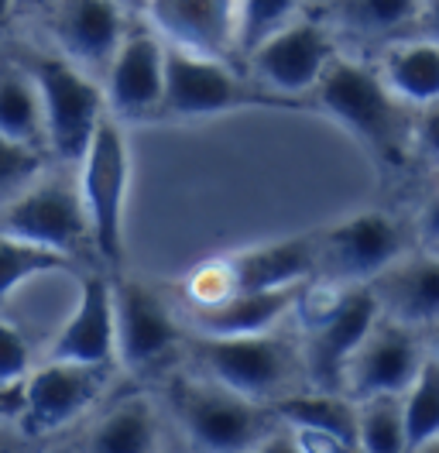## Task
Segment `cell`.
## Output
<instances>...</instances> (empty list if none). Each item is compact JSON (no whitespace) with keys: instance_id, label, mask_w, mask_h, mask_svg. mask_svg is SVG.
Here are the masks:
<instances>
[{"instance_id":"cell-23","label":"cell","mask_w":439,"mask_h":453,"mask_svg":"<svg viewBox=\"0 0 439 453\" xmlns=\"http://www.w3.org/2000/svg\"><path fill=\"white\" fill-rule=\"evenodd\" d=\"M272 405L285 429H323L329 436H336L347 450H357V398H350L347 392L296 388Z\"/></svg>"},{"instance_id":"cell-38","label":"cell","mask_w":439,"mask_h":453,"mask_svg":"<svg viewBox=\"0 0 439 453\" xmlns=\"http://www.w3.org/2000/svg\"><path fill=\"white\" fill-rule=\"evenodd\" d=\"M18 18V0H0V35L14 25Z\"/></svg>"},{"instance_id":"cell-37","label":"cell","mask_w":439,"mask_h":453,"mask_svg":"<svg viewBox=\"0 0 439 453\" xmlns=\"http://www.w3.org/2000/svg\"><path fill=\"white\" fill-rule=\"evenodd\" d=\"M55 4H58V0H18V18H21V14H45V18H49V11H52Z\"/></svg>"},{"instance_id":"cell-3","label":"cell","mask_w":439,"mask_h":453,"mask_svg":"<svg viewBox=\"0 0 439 453\" xmlns=\"http://www.w3.org/2000/svg\"><path fill=\"white\" fill-rule=\"evenodd\" d=\"M168 45V42H165ZM234 111H316L312 100L278 93L247 73L234 58L196 56L168 45L165 100L158 120H199Z\"/></svg>"},{"instance_id":"cell-22","label":"cell","mask_w":439,"mask_h":453,"mask_svg":"<svg viewBox=\"0 0 439 453\" xmlns=\"http://www.w3.org/2000/svg\"><path fill=\"white\" fill-rule=\"evenodd\" d=\"M384 83L409 107H429L439 100V42L426 35H405L381 49L378 58Z\"/></svg>"},{"instance_id":"cell-21","label":"cell","mask_w":439,"mask_h":453,"mask_svg":"<svg viewBox=\"0 0 439 453\" xmlns=\"http://www.w3.org/2000/svg\"><path fill=\"white\" fill-rule=\"evenodd\" d=\"M237 292H261V288H285L302 285L316 275V234H299L285 241L254 244L244 251L227 255Z\"/></svg>"},{"instance_id":"cell-30","label":"cell","mask_w":439,"mask_h":453,"mask_svg":"<svg viewBox=\"0 0 439 453\" xmlns=\"http://www.w3.org/2000/svg\"><path fill=\"white\" fill-rule=\"evenodd\" d=\"M234 292H237L234 268H230L227 255H220L213 261L196 265L189 275H186V282H182V303H186V310H210V306L227 303Z\"/></svg>"},{"instance_id":"cell-15","label":"cell","mask_w":439,"mask_h":453,"mask_svg":"<svg viewBox=\"0 0 439 453\" xmlns=\"http://www.w3.org/2000/svg\"><path fill=\"white\" fill-rule=\"evenodd\" d=\"M45 357L117 365V275L107 268H82L80 299L73 316L52 337Z\"/></svg>"},{"instance_id":"cell-28","label":"cell","mask_w":439,"mask_h":453,"mask_svg":"<svg viewBox=\"0 0 439 453\" xmlns=\"http://www.w3.org/2000/svg\"><path fill=\"white\" fill-rule=\"evenodd\" d=\"M357 450H409L402 395L357 398Z\"/></svg>"},{"instance_id":"cell-2","label":"cell","mask_w":439,"mask_h":453,"mask_svg":"<svg viewBox=\"0 0 439 453\" xmlns=\"http://www.w3.org/2000/svg\"><path fill=\"white\" fill-rule=\"evenodd\" d=\"M162 398L172 423L196 450H254L272 447L278 412L272 402L234 392L203 371H172L162 381Z\"/></svg>"},{"instance_id":"cell-32","label":"cell","mask_w":439,"mask_h":453,"mask_svg":"<svg viewBox=\"0 0 439 453\" xmlns=\"http://www.w3.org/2000/svg\"><path fill=\"white\" fill-rule=\"evenodd\" d=\"M31 374V343L27 337L0 316V388L21 385Z\"/></svg>"},{"instance_id":"cell-1","label":"cell","mask_w":439,"mask_h":453,"mask_svg":"<svg viewBox=\"0 0 439 453\" xmlns=\"http://www.w3.org/2000/svg\"><path fill=\"white\" fill-rule=\"evenodd\" d=\"M312 104L333 117L381 172H405L415 151V107L391 93L378 65L340 52L312 89Z\"/></svg>"},{"instance_id":"cell-6","label":"cell","mask_w":439,"mask_h":453,"mask_svg":"<svg viewBox=\"0 0 439 453\" xmlns=\"http://www.w3.org/2000/svg\"><path fill=\"white\" fill-rule=\"evenodd\" d=\"M0 230L25 237L31 244L52 248L76 268H104L93 241V224L82 203L80 179L73 175H38L21 196L0 206Z\"/></svg>"},{"instance_id":"cell-31","label":"cell","mask_w":439,"mask_h":453,"mask_svg":"<svg viewBox=\"0 0 439 453\" xmlns=\"http://www.w3.org/2000/svg\"><path fill=\"white\" fill-rule=\"evenodd\" d=\"M241 11V58L272 31L299 18L302 0H237Z\"/></svg>"},{"instance_id":"cell-36","label":"cell","mask_w":439,"mask_h":453,"mask_svg":"<svg viewBox=\"0 0 439 453\" xmlns=\"http://www.w3.org/2000/svg\"><path fill=\"white\" fill-rule=\"evenodd\" d=\"M412 35H426V38H436L439 42V0H422L419 25H415Z\"/></svg>"},{"instance_id":"cell-9","label":"cell","mask_w":439,"mask_h":453,"mask_svg":"<svg viewBox=\"0 0 439 453\" xmlns=\"http://www.w3.org/2000/svg\"><path fill=\"white\" fill-rule=\"evenodd\" d=\"M409 251V230L384 210L343 217L316 234V275L340 285H367Z\"/></svg>"},{"instance_id":"cell-16","label":"cell","mask_w":439,"mask_h":453,"mask_svg":"<svg viewBox=\"0 0 439 453\" xmlns=\"http://www.w3.org/2000/svg\"><path fill=\"white\" fill-rule=\"evenodd\" d=\"M141 7L168 45L196 56L241 62L237 0H141Z\"/></svg>"},{"instance_id":"cell-8","label":"cell","mask_w":439,"mask_h":453,"mask_svg":"<svg viewBox=\"0 0 439 453\" xmlns=\"http://www.w3.org/2000/svg\"><path fill=\"white\" fill-rule=\"evenodd\" d=\"M117 365H82V361H52L31 368L25 378V405L18 416V429L27 440H49L65 426L80 423L100 402L113 381Z\"/></svg>"},{"instance_id":"cell-11","label":"cell","mask_w":439,"mask_h":453,"mask_svg":"<svg viewBox=\"0 0 439 453\" xmlns=\"http://www.w3.org/2000/svg\"><path fill=\"white\" fill-rule=\"evenodd\" d=\"M378 299L371 285H347L340 299L312 323L296 326V337L302 347V368L305 385L323 392H343V371L357 350V343L378 319Z\"/></svg>"},{"instance_id":"cell-35","label":"cell","mask_w":439,"mask_h":453,"mask_svg":"<svg viewBox=\"0 0 439 453\" xmlns=\"http://www.w3.org/2000/svg\"><path fill=\"white\" fill-rule=\"evenodd\" d=\"M21 405H25V381L11 385V388H0V423H18Z\"/></svg>"},{"instance_id":"cell-13","label":"cell","mask_w":439,"mask_h":453,"mask_svg":"<svg viewBox=\"0 0 439 453\" xmlns=\"http://www.w3.org/2000/svg\"><path fill=\"white\" fill-rule=\"evenodd\" d=\"M429 347L422 343V330L398 323L378 312L371 330L357 343V350L343 371V392L350 398L402 395L426 361Z\"/></svg>"},{"instance_id":"cell-10","label":"cell","mask_w":439,"mask_h":453,"mask_svg":"<svg viewBox=\"0 0 439 453\" xmlns=\"http://www.w3.org/2000/svg\"><path fill=\"white\" fill-rule=\"evenodd\" d=\"M340 56L336 35L320 14L312 18H292L289 25L261 38L241 62L254 80L272 86L289 96H305L312 100V89L320 86L329 62Z\"/></svg>"},{"instance_id":"cell-17","label":"cell","mask_w":439,"mask_h":453,"mask_svg":"<svg viewBox=\"0 0 439 453\" xmlns=\"http://www.w3.org/2000/svg\"><path fill=\"white\" fill-rule=\"evenodd\" d=\"M127 28L131 25L124 14V0H58L49 11L55 49L100 80Z\"/></svg>"},{"instance_id":"cell-26","label":"cell","mask_w":439,"mask_h":453,"mask_svg":"<svg viewBox=\"0 0 439 453\" xmlns=\"http://www.w3.org/2000/svg\"><path fill=\"white\" fill-rule=\"evenodd\" d=\"M52 272H76L80 275L76 261H69L65 255L0 230V312L21 285L38 279V275H52Z\"/></svg>"},{"instance_id":"cell-12","label":"cell","mask_w":439,"mask_h":453,"mask_svg":"<svg viewBox=\"0 0 439 453\" xmlns=\"http://www.w3.org/2000/svg\"><path fill=\"white\" fill-rule=\"evenodd\" d=\"M186 330L155 285L117 279V365L131 374H155L172 365Z\"/></svg>"},{"instance_id":"cell-29","label":"cell","mask_w":439,"mask_h":453,"mask_svg":"<svg viewBox=\"0 0 439 453\" xmlns=\"http://www.w3.org/2000/svg\"><path fill=\"white\" fill-rule=\"evenodd\" d=\"M49 151L35 144L11 142L0 134V206H7L14 196H21L27 186L45 172Z\"/></svg>"},{"instance_id":"cell-40","label":"cell","mask_w":439,"mask_h":453,"mask_svg":"<svg viewBox=\"0 0 439 453\" xmlns=\"http://www.w3.org/2000/svg\"><path fill=\"white\" fill-rule=\"evenodd\" d=\"M429 248H436V251H439V241H436V244H429Z\"/></svg>"},{"instance_id":"cell-39","label":"cell","mask_w":439,"mask_h":453,"mask_svg":"<svg viewBox=\"0 0 439 453\" xmlns=\"http://www.w3.org/2000/svg\"><path fill=\"white\" fill-rule=\"evenodd\" d=\"M429 350H433V354H439V319L429 326Z\"/></svg>"},{"instance_id":"cell-4","label":"cell","mask_w":439,"mask_h":453,"mask_svg":"<svg viewBox=\"0 0 439 453\" xmlns=\"http://www.w3.org/2000/svg\"><path fill=\"white\" fill-rule=\"evenodd\" d=\"M18 58L35 76L45 111V144L58 165H80L96 127L110 113L104 80L76 65L58 49H27Z\"/></svg>"},{"instance_id":"cell-5","label":"cell","mask_w":439,"mask_h":453,"mask_svg":"<svg viewBox=\"0 0 439 453\" xmlns=\"http://www.w3.org/2000/svg\"><path fill=\"white\" fill-rule=\"evenodd\" d=\"M186 354L203 374L258 402H278L281 395L296 392V381L305 378L299 340H285L278 330L241 337L186 330Z\"/></svg>"},{"instance_id":"cell-14","label":"cell","mask_w":439,"mask_h":453,"mask_svg":"<svg viewBox=\"0 0 439 453\" xmlns=\"http://www.w3.org/2000/svg\"><path fill=\"white\" fill-rule=\"evenodd\" d=\"M165 65L168 45L151 28V21L131 25L104 73L110 113L117 120H158L165 100Z\"/></svg>"},{"instance_id":"cell-18","label":"cell","mask_w":439,"mask_h":453,"mask_svg":"<svg viewBox=\"0 0 439 453\" xmlns=\"http://www.w3.org/2000/svg\"><path fill=\"white\" fill-rule=\"evenodd\" d=\"M367 285L384 316L398 323L429 330L439 319V251L429 244H422V251L409 248Z\"/></svg>"},{"instance_id":"cell-7","label":"cell","mask_w":439,"mask_h":453,"mask_svg":"<svg viewBox=\"0 0 439 453\" xmlns=\"http://www.w3.org/2000/svg\"><path fill=\"white\" fill-rule=\"evenodd\" d=\"M80 169V189L89 224H93V241L96 255L107 272H120L124 265V206H127V182H131V151L127 138L120 131V120L107 113L104 124L96 127L93 142L86 148Z\"/></svg>"},{"instance_id":"cell-27","label":"cell","mask_w":439,"mask_h":453,"mask_svg":"<svg viewBox=\"0 0 439 453\" xmlns=\"http://www.w3.org/2000/svg\"><path fill=\"white\" fill-rule=\"evenodd\" d=\"M409 450H433L439 443V354H426L419 374L402 392Z\"/></svg>"},{"instance_id":"cell-20","label":"cell","mask_w":439,"mask_h":453,"mask_svg":"<svg viewBox=\"0 0 439 453\" xmlns=\"http://www.w3.org/2000/svg\"><path fill=\"white\" fill-rule=\"evenodd\" d=\"M305 285V282H302ZM302 285L261 288V292H234L227 303L210 310H186V326L196 334L241 337V334H268L278 330L285 316H292Z\"/></svg>"},{"instance_id":"cell-33","label":"cell","mask_w":439,"mask_h":453,"mask_svg":"<svg viewBox=\"0 0 439 453\" xmlns=\"http://www.w3.org/2000/svg\"><path fill=\"white\" fill-rule=\"evenodd\" d=\"M412 142H415V151H419V155H426L429 162L439 165V100L429 104V107H419V111H415Z\"/></svg>"},{"instance_id":"cell-34","label":"cell","mask_w":439,"mask_h":453,"mask_svg":"<svg viewBox=\"0 0 439 453\" xmlns=\"http://www.w3.org/2000/svg\"><path fill=\"white\" fill-rule=\"evenodd\" d=\"M415 237H419V244H436L439 241V189L422 203L419 220H415Z\"/></svg>"},{"instance_id":"cell-19","label":"cell","mask_w":439,"mask_h":453,"mask_svg":"<svg viewBox=\"0 0 439 453\" xmlns=\"http://www.w3.org/2000/svg\"><path fill=\"white\" fill-rule=\"evenodd\" d=\"M422 0H320L316 14L336 38L354 45H388L405 38L419 25Z\"/></svg>"},{"instance_id":"cell-25","label":"cell","mask_w":439,"mask_h":453,"mask_svg":"<svg viewBox=\"0 0 439 453\" xmlns=\"http://www.w3.org/2000/svg\"><path fill=\"white\" fill-rule=\"evenodd\" d=\"M162 443V426L155 416V405L144 395H131L113 402L107 412L96 419V426L86 436L89 450H158Z\"/></svg>"},{"instance_id":"cell-24","label":"cell","mask_w":439,"mask_h":453,"mask_svg":"<svg viewBox=\"0 0 439 453\" xmlns=\"http://www.w3.org/2000/svg\"><path fill=\"white\" fill-rule=\"evenodd\" d=\"M0 134L11 142L35 144L49 151L45 144V111L35 76L18 56L0 62Z\"/></svg>"}]
</instances>
